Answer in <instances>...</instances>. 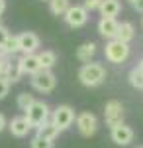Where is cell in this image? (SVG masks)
Segmentation results:
<instances>
[{"label":"cell","mask_w":143,"mask_h":148,"mask_svg":"<svg viewBox=\"0 0 143 148\" xmlns=\"http://www.w3.org/2000/svg\"><path fill=\"white\" fill-rule=\"evenodd\" d=\"M78 79L84 87H98L106 79V69L102 63H84L78 71Z\"/></svg>","instance_id":"6da1fadb"},{"label":"cell","mask_w":143,"mask_h":148,"mask_svg":"<svg viewBox=\"0 0 143 148\" xmlns=\"http://www.w3.org/2000/svg\"><path fill=\"white\" fill-rule=\"evenodd\" d=\"M26 116L30 121L32 128H39V126L47 123L51 119V113H49V105L43 101H33V105L26 111Z\"/></svg>","instance_id":"7a4b0ae2"},{"label":"cell","mask_w":143,"mask_h":148,"mask_svg":"<svg viewBox=\"0 0 143 148\" xmlns=\"http://www.w3.org/2000/svg\"><path fill=\"white\" fill-rule=\"evenodd\" d=\"M104 53H106V59L110 63H123L130 57V46L120 42V40H110L104 47Z\"/></svg>","instance_id":"3957f363"},{"label":"cell","mask_w":143,"mask_h":148,"mask_svg":"<svg viewBox=\"0 0 143 148\" xmlns=\"http://www.w3.org/2000/svg\"><path fill=\"white\" fill-rule=\"evenodd\" d=\"M57 85L55 73L51 69H41L35 75H32V87L39 93H51Z\"/></svg>","instance_id":"277c9868"},{"label":"cell","mask_w":143,"mask_h":148,"mask_svg":"<svg viewBox=\"0 0 143 148\" xmlns=\"http://www.w3.org/2000/svg\"><path fill=\"white\" fill-rule=\"evenodd\" d=\"M75 109L71 105H59L55 111L51 113V121L55 123V126L59 130H67L69 126L75 123Z\"/></svg>","instance_id":"5b68a950"},{"label":"cell","mask_w":143,"mask_h":148,"mask_svg":"<svg viewBox=\"0 0 143 148\" xmlns=\"http://www.w3.org/2000/svg\"><path fill=\"white\" fill-rule=\"evenodd\" d=\"M75 123H77V128L82 136H92L98 130V119H96V114L90 113V111H84V113L77 114Z\"/></svg>","instance_id":"8992f818"},{"label":"cell","mask_w":143,"mask_h":148,"mask_svg":"<svg viewBox=\"0 0 143 148\" xmlns=\"http://www.w3.org/2000/svg\"><path fill=\"white\" fill-rule=\"evenodd\" d=\"M104 116H106V125L114 128L123 123V105L120 101H108L106 109H104Z\"/></svg>","instance_id":"52a82bcc"},{"label":"cell","mask_w":143,"mask_h":148,"mask_svg":"<svg viewBox=\"0 0 143 148\" xmlns=\"http://www.w3.org/2000/svg\"><path fill=\"white\" fill-rule=\"evenodd\" d=\"M63 18H65V22L69 24L71 28H80V26H84V24L88 22V10L84 6L75 4V6H71V8L67 10V14Z\"/></svg>","instance_id":"ba28073f"},{"label":"cell","mask_w":143,"mask_h":148,"mask_svg":"<svg viewBox=\"0 0 143 148\" xmlns=\"http://www.w3.org/2000/svg\"><path fill=\"white\" fill-rule=\"evenodd\" d=\"M112 140L118 144V146H130L133 142V130H132V126H127V125H118V126H114L112 128Z\"/></svg>","instance_id":"9c48e42d"},{"label":"cell","mask_w":143,"mask_h":148,"mask_svg":"<svg viewBox=\"0 0 143 148\" xmlns=\"http://www.w3.org/2000/svg\"><path fill=\"white\" fill-rule=\"evenodd\" d=\"M18 65L24 75H35L37 71H41L39 56H35V53H24L22 57H18Z\"/></svg>","instance_id":"30bf717a"},{"label":"cell","mask_w":143,"mask_h":148,"mask_svg":"<svg viewBox=\"0 0 143 148\" xmlns=\"http://www.w3.org/2000/svg\"><path fill=\"white\" fill-rule=\"evenodd\" d=\"M8 128H10V132L14 134V136L24 138L30 130H32V125H30L28 116L24 114V116H14L10 123H8Z\"/></svg>","instance_id":"8fae6325"},{"label":"cell","mask_w":143,"mask_h":148,"mask_svg":"<svg viewBox=\"0 0 143 148\" xmlns=\"http://www.w3.org/2000/svg\"><path fill=\"white\" fill-rule=\"evenodd\" d=\"M118 20L116 18H100L98 20V34L106 40H116L118 34Z\"/></svg>","instance_id":"7c38bea8"},{"label":"cell","mask_w":143,"mask_h":148,"mask_svg":"<svg viewBox=\"0 0 143 148\" xmlns=\"http://www.w3.org/2000/svg\"><path fill=\"white\" fill-rule=\"evenodd\" d=\"M20 40V51L22 53H35V49L39 47V38L33 32H24L18 36Z\"/></svg>","instance_id":"4fadbf2b"},{"label":"cell","mask_w":143,"mask_h":148,"mask_svg":"<svg viewBox=\"0 0 143 148\" xmlns=\"http://www.w3.org/2000/svg\"><path fill=\"white\" fill-rule=\"evenodd\" d=\"M98 10L102 14V18H116L121 10V4L120 0H102Z\"/></svg>","instance_id":"5bb4252c"},{"label":"cell","mask_w":143,"mask_h":148,"mask_svg":"<svg viewBox=\"0 0 143 148\" xmlns=\"http://www.w3.org/2000/svg\"><path fill=\"white\" fill-rule=\"evenodd\" d=\"M135 36V28H133L132 22H121L118 26V34H116V40H120L123 44H130Z\"/></svg>","instance_id":"9a60e30c"},{"label":"cell","mask_w":143,"mask_h":148,"mask_svg":"<svg viewBox=\"0 0 143 148\" xmlns=\"http://www.w3.org/2000/svg\"><path fill=\"white\" fill-rule=\"evenodd\" d=\"M59 132H61V130L55 126V123H53L51 119L37 128V136H43V138H47V140H55V138L59 136Z\"/></svg>","instance_id":"2e32d148"},{"label":"cell","mask_w":143,"mask_h":148,"mask_svg":"<svg viewBox=\"0 0 143 148\" xmlns=\"http://www.w3.org/2000/svg\"><path fill=\"white\" fill-rule=\"evenodd\" d=\"M94 53H96V44H94V42H86V44H82V46L77 49V57L80 61H84V63H88V61L94 57Z\"/></svg>","instance_id":"e0dca14e"},{"label":"cell","mask_w":143,"mask_h":148,"mask_svg":"<svg viewBox=\"0 0 143 148\" xmlns=\"http://www.w3.org/2000/svg\"><path fill=\"white\" fill-rule=\"evenodd\" d=\"M71 8V0H49V10L55 16H65Z\"/></svg>","instance_id":"ac0fdd59"},{"label":"cell","mask_w":143,"mask_h":148,"mask_svg":"<svg viewBox=\"0 0 143 148\" xmlns=\"http://www.w3.org/2000/svg\"><path fill=\"white\" fill-rule=\"evenodd\" d=\"M37 56H39L41 69H51V67L57 63V56H55V51H51V49H45V51L37 53Z\"/></svg>","instance_id":"d6986e66"},{"label":"cell","mask_w":143,"mask_h":148,"mask_svg":"<svg viewBox=\"0 0 143 148\" xmlns=\"http://www.w3.org/2000/svg\"><path fill=\"white\" fill-rule=\"evenodd\" d=\"M22 69H20V65H18V61L12 65V63H8L6 65V69H4V77L10 81V83H16V81H20V77H22Z\"/></svg>","instance_id":"ffe728a7"},{"label":"cell","mask_w":143,"mask_h":148,"mask_svg":"<svg viewBox=\"0 0 143 148\" xmlns=\"http://www.w3.org/2000/svg\"><path fill=\"white\" fill-rule=\"evenodd\" d=\"M2 51H6L8 56H14V53H18L20 51V40H18V36H8V40L4 42V46L0 47Z\"/></svg>","instance_id":"44dd1931"},{"label":"cell","mask_w":143,"mask_h":148,"mask_svg":"<svg viewBox=\"0 0 143 148\" xmlns=\"http://www.w3.org/2000/svg\"><path fill=\"white\" fill-rule=\"evenodd\" d=\"M127 79H130V83H132V87L143 91V71L139 67H133L132 71H130V75H127Z\"/></svg>","instance_id":"7402d4cb"},{"label":"cell","mask_w":143,"mask_h":148,"mask_svg":"<svg viewBox=\"0 0 143 148\" xmlns=\"http://www.w3.org/2000/svg\"><path fill=\"white\" fill-rule=\"evenodd\" d=\"M33 101H35V99H33V95H30V93H20V95H18V107L22 109L24 113L33 105Z\"/></svg>","instance_id":"603a6c76"},{"label":"cell","mask_w":143,"mask_h":148,"mask_svg":"<svg viewBox=\"0 0 143 148\" xmlns=\"http://www.w3.org/2000/svg\"><path fill=\"white\" fill-rule=\"evenodd\" d=\"M30 146L32 148H53V140H47V138L35 134L32 138V142H30Z\"/></svg>","instance_id":"cb8c5ba5"},{"label":"cell","mask_w":143,"mask_h":148,"mask_svg":"<svg viewBox=\"0 0 143 148\" xmlns=\"http://www.w3.org/2000/svg\"><path fill=\"white\" fill-rule=\"evenodd\" d=\"M8 91H10V81L6 79L4 75H0V101L8 95Z\"/></svg>","instance_id":"d4e9b609"},{"label":"cell","mask_w":143,"mask_h":148,"mask_svg":"<svg viewBox=\"0 0 143 148\" xmlns=\"http://www.w3.org/2000/svg\"><path fill=\"white\" fill-rule=\"evenodd\" d=\"M100 4H102V0H84V4H82V6L90 12V10H98Z\"/></svg>","instance_id":"484cf974"},{"label":"cell","mask_w":143,"mask_h":148,"mask_svg":"<svg viewBox=\"0 0 143 148\" xmlns=\"http://www.w3.org/2000/svg\"><path fill=\"white\" fill-rule=\"evenodd\" d=\"M8 65V53L0 49V75H4V69Z\"/></svg>","instance_id":"4316f807"},{"label":"cell","mask_w":143,"mask_h":148,"mask_svg":"<svg viewBox=\"0 0 143 148\" xmlns=\"http://www.w3.org/2000/svg\"><path fill=\"white\" fill-rule=\"evenodd\" d=\"M8 36H10V34H8V30H6V28L0 24V47L4 46V42L8 40Z\"/></svg>","instance_id":"83f0119b"},{"label":"cell","mask_w":143,"mask_h":148,"mask_svg":"<svg viewBox=\"0 0 143 148\" xmlns=\"http://www.w3.org/2000/svg\"><path fill=\"white\" fill-rule=\"evenodd\" d=\"M133 8L143 14V0H135V2H133Z\"/></svg>","instance_id":"f1b7e54d"},{"label":"cell","mask_w":143,"mask_h":148,"mask_svg":"<svg viewBox=\"0 0 143 148\" xmlns=\"http://www.w3.org/2000/svg\"><path fill=\"white\" fill-rule=\"evenodd\" d=\"M6 126H8V123H6V116L0 113V132H2V130H4Z\"/></svg>","instance_id":"f546056e"},{"label":"cell","mask_w":143,"mask_h":148,"mask_svg":"<svg viewBox=\"0 0 143 148\" xmlns=\"http://www.w3.org/2000/svg\"><path fill=\"white\" fill-rule=\"evenodd\" d=\"M4 10H6V0H0V16L4 14Z\"/></svg>","instance_id":"4dcf8cb0"},{"label":"cell","mask_w":143,"mask_h":148,"mask_svg":"<svg viewBox=\"0 0 143 148\" xmlns=\"http://www.w3.org/2000/svg\"><path fill=\"white\" fill-rule=\"evenodd\" d=\"M137 67H139V69L143 71V57H141V61H139V65H137Z\"/></svg>","instance_id":"1f68e13d"},{"label":"cell","mask_w":143,"mask_h":148,"mask_svg":"<svg viewBox=\"0 0 143 148\" xmlns=\"http://www.w3.org/2000/svg\"><path fill=\"white\" fill-rule=\"evenodd\" d=\"M135 148H143V144H139V146H135Z\"/></svg>","instance_id":"d6a6232c"},{"label":"cell","mask_w":143,"mask_h":148,"mask_svg":"<svg viewBox=\"0 0 143 148\" xmlns=\"http://www.w3.org/2000/svg\"><path fill=\"white\" fill-rule=\"evenodd\" d=\"M130 2H132V4H133V2H135V0H130Z\"/></svg>","instance_id":"836d02e7"}]
</instances>
